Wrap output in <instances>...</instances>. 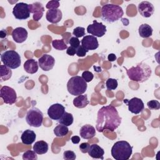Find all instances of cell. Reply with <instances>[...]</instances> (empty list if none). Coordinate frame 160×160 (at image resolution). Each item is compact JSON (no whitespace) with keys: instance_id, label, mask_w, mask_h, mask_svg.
Returning a JSON list of instances; mask_svg holds the SVG:
<instances>
[{"instance_id":"cell-1","label":"cell","mask_w":160,"mask_h":160,"mask_svg":"<svg viewBox=\"0 0 160 160\" xmlns=\"http://www.w3.org/2000/svg\"><path fill=\"white\" fill-rule=\"evenodd\" d=\"M121 123V118L119 116L116 108L112 105L102 106L98 112L96 129L99 132L105 130L115 131Z\"/></svg>"},{"instance_id":"cell-2","label":"cell","mask_w":160,"mask_h":160,"mask_svg":"<svg viewBox=\"0 0 160 160\" xmlns=\"http://www.w3.org/2000/svg\"><path fill=\"white\" fill-rule=\"evenodd\" d=\"M128 78L138 82H143L147 81L151 75V69L144 62H140L136 66H132L126 71Z\"/></svg>"},{"instance_id":"cell-3","label":"cell","mask_w":160,"mask_h":160,"mask_svg":"<svg viewBox=\"0 0 160 160\" xmlns=\"http://www.w3.org/2000/svg\"><path fill=\"white\" fill-rule=\"evenodd\" d=\"M132 152V147L126 141L116 142L111 148V155L116 160H128Z\"/></svg>"},{"instance_id":"cell-4","label":"cell","mask_w":160,"mask_h":160,"mask_svg":"<svg viewBox=\"0 0 160 160\" xmlns=\"http://www.w3.org/2000/svg\"><path fill=\"white\" fill-rule=\"evenodd\" d=\"M124 14L122 8L114 4H106L102 7V19L108 22H114L118 21Z\"/></svg>"},{"instance_id":"cell-5","label":"cell","mask_w":160,"mask_h":160,"mask_svg":"<svg viewBox=\"0 0 160 160\" xmlns=\"http://www.w3.org/2000/svg\"><path fill=\"white\" fill-rule=\"evenodd\" d=\"M87 87V82L79 76L71 77L67 83L68 91L73 96L82 94L86 92Z\"/></svg>"},{"instance_id":"cell-6","label":"cell","mask_w":160,"mask_h":160,"mask_svg":"<svg viewBox=\"0 0 160 160\" xmlns=\"http://www.w3.org/2000/svg\"><path fill=\"white\" fill-rule=\"evenodd\" d=\"M1 60L4 65L12 69L19 68L21 64L20 55L14 50H8L1 54Z\"/></svg>"},{"instance_id":"cell-7","label":"cell","mask_w":160,"mask_h":160,"mask_svg":"<svg viewBox=\"0 0 160 160\" xmlns=\"http://www.w3.org/2000/svg\"><path fill=\"white\" fill-rule=\"evenodd\" d=\"M26 121L28 124L34 128L40 127L43 121V114L37 108H32L27 112Z\"/></svg>"},{"instance_id":"cell-8","label":"cell","mask_w":160,"mask_h":160,"mask_svg":"<svg viewBox=\"0 0 160 160\" xmlns=\"http://www.w3.org/2000/svg\"><path fill=\"white\" fill-rule=\"evenodd\" d=\"M29 4L25 2H18L13 8L12 14L16 19L24 20L30 16Z\"/></svg>"},{"instance_id":"cell-9","label":"cell","mask_w":160,"mask_h":160,"mask_svg":"<svg viewBox=\"0 0 160 160\" xmlns=\"http://www.w3.org/2000/svg\"><path fill=\"white\" fill-rule=\"evenodd\" d=\"M0 97L2 99L4 103L10 105L15 103L17 100V94L15 90L8 86H4L1 88Z\"/></svg>"},{"instance_id":"cell-10","label":"cell","mask_w":160,"mask_h":160,"mask_svg":"<svg viewBox=\"0 0 160 160\" xmlns=\"http://www.w3.org/2000/svg\"><path fill=\"white\" fill-rule=\"evenodd\" d=\"M123 101L128 105V110L132 114H138L141 112L144 109V102L140 98L134 97L130 100L125 99Z\"/></svg>"},{"instance_id":"cell-11","label":"cell","mask_w":160,"mask_h":160,"mask_svg":"<svg viewBox=\"0 0 160 160\" xmlns=\"http://www.w3.org/2000/svg\"><path fill=\"white\" fill-rule=\"evenodd\" d=\"M106 26L102 22H99L96 20L93 21L92 24H89L87 28V32L95 37L101 38L105 35L106 32Z\"/></svg>"},{"instance_id":"cell-12","label":"cell","mask_w":160,"mask_h":160,"mask_svg":"<svg viewBox=\"0 0 160 160\" xmlns=\"http://www.w3.org/2000/svg\"><path fill=\"white\" fill-rule=\"evenodd\" d=\"M65 112L64 107L59 103L52 104L48 109V115L49 118L54 121H58Z\"/></svg>"},{"instance_id":"cell-13","label":"cell","mask_w":160,"mask_h":160,"mask_svg":"<svg viewBox=\"0 0 160 160\" xmlns=\"http://www.w3.org/2000/svg\"><path fill=\"white\" fill-rule=\"evenodd\" d=\"M39 67L44 71H48L52 69L55 64L54 58L49 54H44L38 59Z\"/></svg>"},{"instance_id":"cell-14","label":"cell","mask_w":160,"mask_h":160,"mask_svg":"<svg viewBox=\"0 0 160 160\" xmlns=\"http://www.w3.org/2000/svg\"><path fill=\"white\" fill-rule=\"evenodd\" d=\"M81 46L88 51L95 50L99 47V42L96 37L92 35L85 36L81 40Z\"/></svg>"},{"instance_id":"cell-15","label":"cell","mask_w":160,"mask_h":160,"mask_svg":"<svg viewBox=\"0 0 160 160\" xmlns=\"http://www.w3.org/2000/svg\"><path fill=\"white\" fill-rule=\"evenodd\" d=\"M138 11L144 18L151 17L154 12V7L150 2L142 1L138 4Z\"/></svg>"},{"instance_id":"cell-16","label":"cell","mask_w":160,"mask_h":160,"mask_svg":"<svg viewBox=\"0 0 160 160\" xmlns=\"http://www.w3.org/2000/svg\"><path fill=\"white\" fill-rule=\"evenodd\" d=\"M12 38L13 40L17 43H22L24 42L28 38V31L22 27H18L12 30Z\"/></svg>"},{"instance_id":"cell-17","label":"cell","mask_w":160,"mask_h":160,"mask_svg":"<svg viewBox=\"0 0 160 160\" xmlns=\"http://www.w3.org/2000/svg\"><path fill=\"white\" fill-rule=\"evenodd\" d=\"M62 12L59 9H49L46 14V18L47 21L52 24L58 23L62 19Z\"/></svg>"},{"instance_id":"cell-18","label":"cell","mask_w":160,"mask_h":160,"mask_svg":"<svg viewBox=\"0 0 160 160\" xmlns=\"http://www.w3.org/2000/svg\"><path fill=\"white\" fill-rule=\"evenodd\" d=\"M29 9L30 12L33 14V19L34 21H38L42 17L44 9L41 3L34 2L32 4H29Z\"/></svg>"},{"instance_id":"cell-19","label":"cell","mask_w":160,"mask_h":160,"mask_svg":"<svg viewBox=\"0 0 160 160\" xmlns=\"http://www.w3.org/2000/svg\"><path fill=\"white\" fill-rule=\"evenodd\" d=\"M79 134L82 139H89L95 136L96 129L90 124H85L79 130Z\"/></svg>"},{"instance_id":"cell-20","label":"cell","mask_w":160,"mask_h":160,"mask_svg":"<svg viewBox=\"0 0 160 160\" xmlns=\"http://www.w3.org/2000/svg\"><path fill=\"white\" fill-rule=\"evenodd\" d=\"M88 152L89 156H91L92 158L104 159L103 156L104 154V151L97 144L91 145Z\"/></svg>"},{"instance_id":"cell-21","label":"cell","mask_w":160,"mask_h":160,"mask_svg":"<svg viewBox=\"0 0 160 160\" xmlns=\"http://www.w3.org/2000/svg\"><path fill=\"white\" fill-rule=\"evenodd\" d=\"M36 138V133L30 129L25 130L21 134V139L22 142L26 145H30L32 144Z\"/></svg>"},{"instance_id":"cell-22","label":"cell","mask_w":160,"mask_h":160,"mask_svg":"<svg viewBox=\"0 0 160 160\" xmlns=\"http://www.w3.org/2000/svg\"><path fill=\"white\" fill-rule=\"evenodd\" d=\"M23 67L26 72L32 74L38 71L39 64L36 60L33 59H29L25 61Z\"/></svg>"},{"instance_id":"cell-23","label":"cell","mask_w":160,"mask_h":160,"mask_svg":"<svg viewBox=\"0 0 160 160\" xmlns=\"http://www.w3.org/2000/svg\"><path fill=\"white\" fill-rule=\"evenodd\" d=\"M32 148L37 154H44L48 152L49 146L46 141H39L35 142Z\"/></svg>"},{"instance_id":"cell-24","label":"cell","mask_w":160,"mask_h":160,"mask_svg":"<svg viewBox=\"0 0 160 160\" xmlns=\"http://www.w3.org/2000/svg\"><path fill=\"white\" fill-rule=\"evenodd\" d=\"M89 104L88 96L85 95H79L73 99V104L77 108H84Z\"/></svg>"},{"instance_id":"cell-25","label":"cell","mask_w":160,"mask_h":160,"mask_svg":"<svg viewBox=\"0 0 160 160\" xmlns=\"http://www.w3.org/2000/svg\"><path fill=\"white\" fill-rule=\"evenodd\" d=\"M152 28L148 24H142L139 26L138 31L141 37L143 38H148L152 34Z\"/></svg>"},{"instance_id":"cell-26","label":"cell","mask_w":160,"mask_h":160,"mask_svg":"<svg viewBox=\"0 0 160 160\" xmlns=\"http://www.w3.org/2000/svg\"><path fill=\"white\" fill-rule=\"evenodd\" d=\"M12 76V71L11 68L6 65L0 66V79L1 81H4L9 79Z\"/></svg>"},{"instance_id":"cell-27","label":"cell","mask_w":160,"mask_h":160,"mask_svg":"<svg viewBox=\"0 0 160 160\" xmlns=\"http://www.w3.org/2000/svg\"><path fill=\"white\" fill-rule=\"evenodd\" d=\"M73 121H74V118L72 114L65 111L64 114L58 120V122L64 126H69L73 123Z\"/></svg>"},{"instance_id":"cell-28","label":"cell","mask_w":160,"mask_h":160,"mask_svg":"<svg viewBox=\"0 0 160 160\" xmlns=\"http://www.w3.org/2000/svg\"><path fill=\"white\" fill-rule=\"evenodd\" d=\"M54 134L57 137H63L68 134L69 132V129L68 126H64L63 124H59V125H57L54 130Z\"/></svg>"},{"instance_id":"cell-29","label":"cell","mask_w":160,"mask_h":160,"mask_svg":"<svg viewBox=\"0 0 160 160\" xmlns=\"http://www.w3.org/2000/svg\"><path fill=\"white\" fill-rule=\"evenodd\" d=\"M52 46L54 49L59 51H63L68 48V46L63 39L53 40L52 41Z\"/></svg>"},{"instance_id":"cell-30","label":"cell","mask_w":160,"mask_h":160,"mask_svg":"<svg viewBox=\"0 0 160 160\" xmlns=\"http://www.w3.org/2000/svg\"><path fill=\"white\" fill-rule=\"evenodd\" d=\"M23 160H37L38 156L36 152L33 150H28L22 154Z\"/></svg>"},{"instance_id":"cell-31","label":"cell","mask_w":160,"mask_h":160,"mask_svg":"<svg viewBox=\"0 0 160 160\" xmlns=\"http://www.w3.org/2000/svg\"><path fill=\"white\" fill-rule=\"evenodd\" d=\"M118 83L116 79L108 78L106 81V86L108 90H115L118 87Z\"/></svg>"},{"instance_id":"cell-32","label":"cell","mask_w":160,"mask_h":160,"mask_svg":"<svg viewBox=\"0 0 160 160\" xmlns=\"http://www.w3.org/2000/svg\"><path fill=\"white\" fill-rule=\"evenodd\" d=\"M72 34L74 36V37L76 38H81L85 35V29L83 27H76L73 29Z\"/></svg>"},{"instance_id":"cell-33","label":"cell","mask_w":160,"mask_h":160,"mask_svg":"<svg viewBox=\"0 0 160 160\" xmlns=\"http://www.w3.org/2000/svg\"><path fill=\"white\" fill-rule=\"evenodd\" d=\"M147 106L149 109L158 110L160 109V103L157 100H151L148 101Z\"/></svg>"},{"instance_id":"cell-34","label":"cell","mask_w":160,"mask_h":160,"mask_svg":"<svg viewBox=\"0 0 160 160\" xmlns=\"http://www.w3.org/2000/svg\"><path fill=\"white\" fill-rule=\"evenodd\" d=\"M63 158L66 160H74L76 158V155L72 151H65L63 152Z\"/></svg>"},{"instance_id":"cell-35","label":"cell","mask_w":160,"mask_h":160,"mask_svg":"<svg viewBox=\"0 0 160 160\" xmlns=\"http://www.w3.org/2000/svg\"><path fill=\"white\" fill-rule=\"evenodd\" d=\"M82 78L86 82H89L92 80L94 75L91 72L89 71H84L82 73Z\"/></svg>"},{"instance_id":"cell-36","label":"cell","mask_w":160,"mask_h":160,"mask_svg":"<svg viewBox=\"0 0 160 160\" xmlns=\"http://www.w3.org/2000/svg\"><path fill=\"white\" fill-rule=\"evenodd\" d=\"M60 6L59 2L58 1H49L46 5V8L48 9H58Z\"/></svg>"},{"instance_id":"cell-37","label":"cell","mask_w":160,"mask_h":160,"mask_svg":"<svg viewBox=\"0 0 160 160\" xmlns=\"http://www.w3.org/2000/svg\"><path fill=\"white\" fill-rule=\"evenodd\" d=\"M69 43L71 46L75 48L76 49L80 46V41L76 37H71L69 41Z\"/></svg>"},{"instance_id":"cell-38","label":"cell","mask_w":160,"mask_h":160,"mask_svg":"<svg viewBox=\"0 0 160 160\" xmlns=\"http://www.w3.org/2000/svg\"><path fill=\"white\" fill-rule=\"evenodd\" d=\"M88 52V50H86V49H84L82 46H79L77 49H76V54L78 56V57H84L86 56V53Z\"/></svg>"},{"instance_id":"cell-39","label":"cell","mask_w":160,"mask_h":160,"mask_svg":"<svg viewBox=\"0 0 160 160\" xmlns=\"http://www.w3.org/2000/svg\"><path fill=\"white\" fill-rule=\"evenodd\" d=\"M90 145L88 142H82L79 145V149L82 153H86L88 152Z\"/></svg>"},{"instance_id":"cell-40","label":"cell","mask_w":160,"mask_h":160,"mask_svg":"<svg viewBox=\"0 0 160 160\" xmlns=\"http://www.w3.org/2000/svg\"><path fill=\"white\" fill-rule=\"evenodd\" d=\"M76 49L74 48H72V46H69L67 48V50H66V53L71 56H72L74 55H75L76 54Z\"/></svg>"},{"instance_id":"cell-41","label":"cell","mask_w":160,"mask_h":160,"mask_svg":"<svg viewBox=\"0 0 160 160\" xmlns=\"http://www.w3.org/2000/svg\"><path fill=\"white\" fill-rule=\"evenodd\" d=\"M71 140L73 144H78L80 142V138L78 136H73L71 137Z\"/></svg>"},{"instance_id":"cell-42","label":"cell","mask_w":160,"mask_h":160,"mask_svg":"<svg viewBox=\"0 0 160 160\" xmlns=\"http://www.w3.org/2000/svg\"><path fill=\"white\" fill-rule=\"evenodd\" d=\"M108 59L111 61V62H112V61H114L116 59V56L113 54V53H111V54H109L108 56Z\"/></svg>"},{"instance_id":"cell-43","label":"cell","mask_w":160,"mask_h":160,"mask_svg":"<svg viewBox=\"0 0 160 160\" xmlns=\"http://www.w3.org/2000/svg\"><path fill=\"white\" fill-rule=\"evenodd\" d=\"M7 36V31L5 29H2L1 30L0 32V37L1 38H4Z\"/></svg>"}]
</instances>
